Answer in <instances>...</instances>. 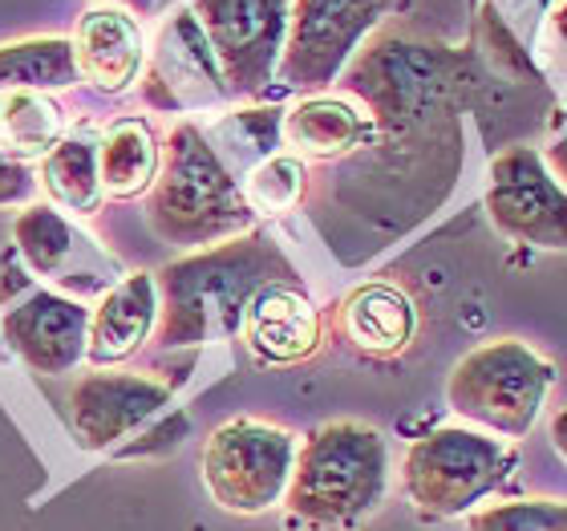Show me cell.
Instances as JSON below:
<instances>
[{"mask_svg":"<svg viewBox=\"0 0 567 531\" xmlns=\"http://www.w3.org/2000/svg\"><path fill=\"white\" fill-rule=\"evenodd\" d=\"M244 337L264 361H300L317 349L320 317L292 284H268L244 308Z\"/></svg>","mask_w":567,"mask_h":531,"instance_id":"cell-14","label":"cell"},{"mask_svg":"<svg viewBox=\"0 0 567 531\" xmlns=\"http://www.w3.org/2000/svg\"><path fill=\"white\" fill-rule=\"evenodd\" d=\"M551 29H556L559 45L567 49V0H559V4H556V12H551Z\"/></svg>","mask_w":567,"mask_h":531,"instance_id":"cell-29","label":"cell"},{"mask_svg":"<svg viewBox=\"0 0 567 531\" xmlns=\"http://www.w3.org/2000/svg\"><path fill=\"white\" fill-rule=\"evenodd\" d=\"M154 166H158V146H154V134L146 122L126 119L118 126H110V134L102 139V151H97L102 191L118 195V200L138 195L154 178Z\"/></svg>","mask_w":567,"mask_h":531,"instance_id":"cell-19","label":"cell"},{"mask_svg":"<svg viewBox=\"0 0 567 531\" xmlns=\"http://www.w3.org/2000/svg\"><path fill=\"white\" fill-rule=\"evenodd\" d=\"M288 0H199L203 33L212 41L224 82L251 94L272 78V65L284 49Z\"/></svg>","mask_w":567,"mask_h":531,"instance_id":"cell-8","label":"cell"},{"mask_svg":"<svg viewBox=\"0 0 567 531\" xmlns=\"http://www.w3.org/2000/svg\"><path fill=\"white\" fill-rule=\"evenodd\" d=\"M0 142L17 154H41L61 142V110L41 94H9L0 102Z\"/></svg>","mask_w":567,"mask_h":531,"instance_id":"cell-22","label":"cell"},{"mask_svg":"<svg viewBox=\"0 0 567 531\" xmlns=\"http://www.w3.org/2000/svg\"><path fill=\"white\" fill-rule=\"evenodd\" d=\"M515 471V450L495 435L442 426L405 450V496L425 520L471 515Z\"/></svg>","mask_w":567,"mask_h":531,"instance_id":"cell-4","label":"cell"},{"mask_svg":"<svg viewBox=\"0 0 567 531\" xmlns=\"http://www.w3.org/2000/svg\"><path fill=\"white\" fill-rule=\"evenodd\" d=\"M151 82L154 102L175 110L212 106L224 98V73H219V61L212 53V41L190 12H175V21L163 29Z\"/></svg>","mask_w":567,"mask_h":531,"instance_id":"cell-13","label":"cell"},{"mask_svg":"<svg viewBox=\"0 0 567 531\" xmlns=\"http://www.w3.org/2000/svg\"><path fill=\"white\" fill-rule=\"evenodd\" d=\"M551 442H556V450L564 455V462H567V410H559L556 422H551Z\"/></svg>","mask_w":567,"mask_h":531,"instance_id":"cell-28","label":"cell"},{"mask_svg":"<svg viewBox=\"0 0 567 531\" xmlns=\"http://www.w3.org/2000/svg\"><path fill=\"white\" fill-rule=\"evenodd\" d=\"M33 195V178L21 163L0 154V203H24Z\"/></svg>","mask_w":567,"mask_h":531,"instance_id":"cell-26","label":"cell"},{"mask_svg":"<svg viewBox=\"0 0 567 531\" xmlns=\"http://www.w3.org/2000/svg\"><path fill=\"white\" fill-rule=\"evenodd\" d=\"M4 337L37 374H65L82 361L90 337V313L78 300L58 293H37L24 305L9 308Z\"/></svg>","mask_w":567,"mask_h":531,"instance_id":"cell-12","label":"cell"},{"mask_svg":"<svg viewBox=\"0 0 567 531\" xmlns=\"http://www.w3.org/2000/svg\"><path fill=\"white\" fill-rule=\"evenodd\" d=\"M296 442L288 430L256 418L219 426L203 447V483L224 511L260 515L284 503L296 467Z\"/></svg>","mask_w":567,"mask_h":531,"instance_id":"cell-6","label":"cell"},{"mask_svg":"<svg viewBox=\"0 0 567 531\" xmlns=\"http://www.w3.org/2000/svg\"><path fill=\"white\" fill-rule=\"evenodd\" d=\"M276 134H280V119H276V110H248V114H236L231 122H224L219 131H215V139H219V151L236 166L248 163V154H256V163H264V159H272V146H276ZM227 159H219V163L227 166Z\"/></svg>","mask_w":567,"mask_h":531,"instance_id":"cell-25","label":"cell"},{"mask_svg":"<svg viewBox=\"0 0 567 531\" xmlns=\"http://www.w3.org/2000/svg\"><path fill=\"white\" fill-rule=\"evenodd\" d=\"M171 394L158 381L146 378H122V374H94L78 381L70 406H73V430L82 438V447L110 450L122 438L142 430L154 413L163 410Z\"/></svg>","mask_w":567,"mask_h":531,"instance_id":"cell-11","label":"cell"},{"mask_svg":"<svg viewBox=\"0 0 567 531\" xmlns=\"http://www.w3.org/2000/svg\"><path fill=\"white\" fill-rule=\"evenodd\" d=\"M544 166H547V171H551V178H556L559 187L567 191V134H564V139L551 142V146H547Z\"/></svg>","mask_w":567,"mask_h":531,"instance_id":"cell-27","label":"cell"},{"mask_svg":"<svg viewBox=\"0 0 567 531\" xmlns=\"http://www.w3.org/2000/svg\"><path fill=\"white\" fill-rule=\"evenodd\" d=\"M344 333L365 354H402L414 337V305L390 284H365L344 300Z\"/></svg>","mask_w":567,"mask_h":531,"instance_id":"cell-17","label":"cell"},{"mask_svg":"<svg viewBox=\"0 0 567 531\" xmlns=\"http://www.w3.org/2000/svg\"><path fill=\"white\" fill-rule=\"evenodd\" d=\"M154 293H158L154 280L146 272H138L102 300L97 317L90 320V337H85V357L94 366L122 361L146 341V333L154 325Z\"/></svg>","mask_w":567,"mask_h":531,"instance_id":"cell-15","label":"cell"},{"mask_svg":"<svg viewBox=\"0 0 567 531\" xmlns=\"http://www.w3.org/2000/svg\"><path fill=\"white\" fill-rule=\"evenodd\" d=\"M17 244L29 268L41 280L61 284L65 293H102L118 280V264L49 207H29L17 219Z\"/></svg>","mask_w":567,"mask_h":531,"instance_id":"cell-10","label":"cell"},{"mask_svg":"<svg viewBox=\"0 0 567 531\" xmlns=\"http://www.w3.org/2000/svg\"><path fill=\"white\" fill-rule=\"evenodd\" d=\"M292 280V264L272 239L244 236L207 248L158 276L163 288V325L158 345H203L219 341L244 325V308L268 284Z\"/></svg>","mask_w":567,"mask_h":531,"instance_id":"cell-1","label":"cell"},{"mask_svg":"<svg viewBox=\"0 0 567 531\" xmlns=\"http://www.w3.org/2000/svg\"><path fill=\"white\" fill-rule=\"evenodd\" d=\"M556 381V369L523 341H491L466 354L450 374V410L491 435L527 438L544 398Z\"/></svg>","mask_w":567,"mask_h":531,"instance_id":"cell-5","label":"cell"},{"mask_svg":"<svg viewBox=\"0 0 567 531\" xmlns=\"http://www.w3.org/2000/svg\"><path fill=\"white\" fill-rule=\"evenodd\" d=\"M45 191L70 212H94L102 200V175H97V151L85 139H61L45 154L41 166Z\"/></svg>","mask_w":567,"mask_h":531,"instance_id":"cell-20","label":"cell"},{"mask_svg":"<svg viewBox=\"0 0 567 531\" xmlns=\"http://www.w3.org/2000/svg\"><path fill=\"white\" fill-rule=\"evenodd\" d=\"M390 487V447L365 422L317 426L296 450L284 508L305 528L349 531L378 508Z\"/></svg>","mask_w":567,"mask_h":531,"instance_id":"cell-2","label":"cell"},{"mask_svg":"<svg viewBox=\"0 0 567 531\" xmlns=\"http://www.w3.org/2000/svg\"><path fill=\"white\" fill-rule=\"evenodd\" d=\"M486 212L503 236L544 252H567V191L532 146H511L491 159Z\"/></svg>","mask_w":567,"mask_h":531,"instance_id":"cell-7","label":"cell"},{"mask_svg":"<svg viewBox=\"0 0 567 531\" xmlns=\"http://www.w3.org/2000/svg\"><path fill=\"white\" fill-rule=\"evenodd\" d=\"M151 224L171 244H215L251 224V207L212 142L195 126H178L166 146L163 175L151 195Z\"/></svg>","mask_w":567,"mask_h":531,"instance_id":"cell-3","label":"cell"},{"mask_svg":"<svg viewBox=\"0 0 567 531\" xmlns=\"http://www.w3.org/2000/svg\"><path fill=\"white\" fill-rule=\"evenodd\" d=\"M381 0H300L292 17V37L284 49V82L300 90L329 85L341 70L357 37L378 17Z\"/></svg>","mask_w":567,"mask_h":531,"instance_id":"cell-9","label":"cell"},{"mask_svg":"<svg viewBox=\"0 0 567 531\" xmlns=\"http://www.w3.org/2000/svg\"><path fill=\"white\" fill-rule=\"evenodd\" d=\"M78 70L102 90H122L131 82L142 61V41L131 17L122 12H90L78 24V45H73Z\"/></svg>","mask_w":567,"mask_h":531,"instance_id":"cell-16","label":"cell"},{"mask_svg":"<svg viewBox=\"0 0 567 531\" xmlns=\"http://www.w3.org/2000/svg\"><path fill=\"white\" fill-rule=\"evenodd\" d=\"M280 134L288 139V146H296L300 154L312 159H337V154L353 151L369 139V119L361 110H353L349 102L337 98H312L280 122Z\"/></svg>","mask_w":567,"mask_h":531,"instance_id":"cell-18","label":"cell"},{"mask_svg":"<svg viewBox=\"0 0 567 531\" xmlns=\"http://www.w3.org/2000/svg\"><path fill=\"white\" fill-rule=\"evenodd\" d=\"M466 531H567V503L559 499H511L466 515Z\"/></svg>","mask_w":567,"mask_h":531,"instance_id":"cell-24","label":"cell"},{"mask_svg":"<svg viewBox=\"0 0 567 531\" xmlns=\"http://www.w3.org/2000/svg\"><path fill=\"white\" fill-rule=\"evenodd\" d=\"M305 195V163L296 154H272L248 171V183H244V200H248L251 212L264 215H280L292 212Z\"/></svg>","mask_w":567,"mask_h":531,"instance_id":"cell-23","label":"cell"},{"mask_svg":"<svg viewBox=\"0 0 567 531\" xmlns=\"http://www.w3.org/2000/svg\"><path fill=\"white\" fill-rule=\"evenodd\" d=\"M78 82V58L65 41H29L0 49V90H53Z\"/></svg>","mask_w":567,"mask_h":531,"instance_id":"cell-21","label":"cell"}]
</instances>
